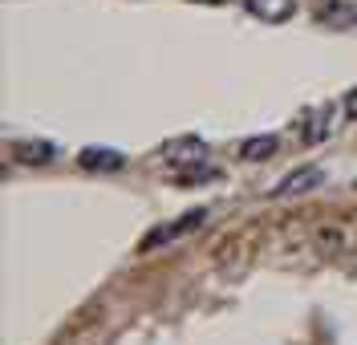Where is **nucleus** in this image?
Listing matches in <instances>:
<instances>
[{
  "label": "nucleus",
  "mask_w": 357,
  "mask_h": 345,
  "mask_svg": "<svg viewBox=\"0 0 357 345\" xmlns=\"http://www.w3.org/2000/svg\"><path fill=\"white\" fill-rule=\"evenodd\" d=\"M244 8L252 13V17L268 21V24H280V21H289L292 13H296L292 0H244Z\"/></svg>",
  "instance_id": "nucleus-5"
},
{
  "label": "nucleus",
  "mask_w": 357,
  "mask_h": 345,
  "mask_svg": "<svg viewBox=\"0 0 357 345\" xmlns=\"http://www.w3.org/2000/svg\"><path fill=\"white\" fill-rule=\"evenodd\" d=\"M203 155H207V142H203V138H195V135L162 142V159H175V162H203Z\"/></svg>",
  "instance_id": "nucleus-3"
},
{
  "label": "nucleus",
  "mask_w": 357,
  "mask_h": 345,
  "mask_svg": "<svg viewBox=\"0 0 357 345\" xmlns=\"http://www.w3.org/2000/svg\"><path fill=\"white\" fill-rule=\"evenodd\" d=\"M276 151H280V138H276V135H256V138H248L244 146H240V159L264 162V159H272Z\"/></svg>",
  "instance_id": "nucleus-6"
},
{
  "label": "nucleus",
  "mask_w": 357,
  "mask_h": 345,
  "mask_svg": "<svg viewBox=\"0 0 357 345\" xmlns=\"http://www.w3.org/2000/svg\"><path fill=\"white\" fill-rule=\"evenodd\" d=\"M178 179H183V183H207V179H215V167H195V171H183Z\"/></svg>",
  "instance_id": "nucleus-8"
},
{
  "label": "nucleus",
  "mask_w": 357,
  "mask_h": 345,
  "mask_svg": "<svg viewBox=\"0 0 357 345\" xmlns=\"http://www.w3.org/2000/svg\"><path fill=\"white\" fill-rule=\"evenodd\" d=\"M53 155H57V151H53V142H37V138L17 142V159L29 162V167H41V162H49Z\"/></svg>",
  "instance_id": "nucleus-7"
},
{
  "label": "nucleus",
  "mask_w": 357,
  "mask_h": 345,
  "mask_svg": "<svg viewBox=\"0 0 357 345\" xmlns=\"http://www.w3.org/2000/svg\"><path fill=\"white\" fill-rule=\"evenodd\" d=\"M321 183H325V171H321V167H296V171H289L280 183L272 187V195L296 199V195H305V191H317Z\"/></svg>",
  "instance_id": "nucleus-2"
},
{
  "label": "nucleus",
  "mask_w": 357,
  "mask_h": 345,
  "mask_svg": "<svg viewBox=\"0 0 357 345\" xmlns=\"http://www.w3.org/2000/svg\"><path fill=\"white\" fill-rule=\"evenodd\" d=\"M77 162L86 167V171H122L126 167V155L122 151H110V146H86Z\"/></svg>",
  "instance_id": "nucleus-4"
},
{
  "label": "nucleus",
  "mask_w": 357,
  "mask_h": 345,
  "mask_svg": "<svg viewBox=\"0 0 357 345\" xmlns=\"http://www.w3.org/2000/svg\"><path fill=\"white\" fill-rule=\"evenodd\" d=\"M203 220H207V211H203V207H199V211H191V215H178V220H171L167 228H155L151 236H142V244H138V248H142V252H151V248H162V244H171V240H178V236L195 231Z\"/></svg>",
  "instance_id": "nucleus-1"
},
{
  "label": "nucleus",
  "mask_w": 357,
  "mask_h": 345,
  "mask_svg": "<svg viewBox=\"0 0 357 345\" xmlns=\"http://www.w3.org/2000/svg\"><path fill=\"white\" fill-rule=\"evenodd\" d=\"M341 114H345V118H357V90L345 93V102H341Z\"/></svg>",
  "instance_id": "nucleus-9"
},
{
  "label": "nucleus",
  "mask_w": 357,
  "mask_h": 345,
  "mask_svg": "<svg viewBox=\"0 0 357 345\" xmlns=\"http://www.w3.org/2000/svg\"><path fill=\"white\" fill-rule=\"evenodd\" d=\"M195 4H223V0H195Z\"/></svg>",
  "instance_id": "nucleus-10"
}]
</instances>
